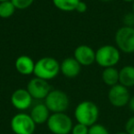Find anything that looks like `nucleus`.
<instances>
[{
    "label": "nucleus",
    "instance_id": "f257e3e1",
    "mask_svg": "<svg viewBox=\"0 0 134 134\" xmlns=\"http://www.w3.org/2000/svg\"><path fill=\"white\" fill-rule=\"evenodd\" d=\"M98 117V107L92 101H82L77 105L75 109V118L77 123H81L87 127L96 124Z\"/></svg>",
    "mask_w": 134,
    "mask_h": 134
},
{
    "label": "nucleus",
    "instance_id": "f03ea898",
    "mask_svg": "<svg viewBox=\"0 0 134 134\" xmlns=\"http://www.w3.org/2000/svg\"><path fill=\"white\" fill-rule=\"evenodd\" d=\"M60 73V63L53 57H43L35 63L33 75L43 80H52Z\"/></svg>",
    "mask_w": 134,
    "mask_h": 134
},
{
    "label": "nucleus",
    "instance_id": "7ed1b4c3",
    "mask_svg": "<svg viewBox=\"0 0 134 134\" xmlns=\"http://www.w3.org/2000/svg\"><path fill=\"white\" fill-rule=\"evenodd\" d=\"M121 52L114 45H103L96 51V63L102 68L115 67L120 61Z\"/></svg>",
    "mask_w": 134,
    "mask_h": 134
},
{
    "label": "nucleus",
    "instance_id": "20e7f679",
    "mask_svg": "<svg viewBox=\"0 0 134 134\" xmlns=\"http://www.w3.org/2000/svg\"><path fill=\"white\" fill-rule=\"evenodd\" d=\"M46 124L49 130L53 134H69L74 127L72 119L64 112L51 114Z\"/></svg>",
    "mask_w": 134,
    "mask_h": 134
},
{
    "label": "nucleus",
    "instance_id": "39448f33",
    "mask_svg": "<svg viewBox=\"0 0 134 134\" xmlns=\"http://www.w3.org/2000/svg\"><path fill=\"white\" fill-rule=\"evenodd\" d=\"M44 104L52 113H63L69 108L70 99L62 90H51L44 99Z\"/></svg>",
    "mask_w": 134,
    "mask_h": 134
},
{
    "label": "nucleus",
    "instance_id": "423d86ee",
    "mask_svg": "<svg viewBox=\"0 0 134 134\" xmlns=\"http://www.w3.org/2000/svg\"><path fill=\"white\" fill-rule=\"evenodd\" d=\"M115 43L120 52L134 53V28L122 26L118 29L115 34Z\"/></svg>",
    "mask_w": 134,
    "mask_h": 134
},
{
    "label": "nucleus",
    "instance_id": "0eeeda50",
    "mask_svg": "<svg viewBox=\"0 0 134 134\" xmlns=\"http://www.w3.org/2000/svg\"><path fill=\"white\" fill-rule=\"evenodd\" d=\"M10 128L15 134H33L36 130V124L30 114L20 112L11 119Z\"/></svg>",
    "mask_w": 134,
    "mask_h": 134
},
{
    "label": "nucleus",
    "instance_id": "6e6552de",
    "mask_svg": "<svg viewBox=\"0 0 134 134\" xmlns=\"http://www.w3.org/2000/svg\"><path fill=\"white\" fill-rule=\"evenodd\" d=\"M108 98L109 103L115 108H123L127 106L130 101V94L129 88L120 84L111 86L108 90Z\"/></svg>",
    "mask_w": 134,
    "mask_h": 134
},
{
    "label": "nucleus",
    "instance_id": "1a4fd4ad",
    "mask_svg": "<svg viewBox=\"0 0 134 134\" xmlns=\"http://www.w3.org/2000/svg\"><path fill=\"white\" fill-rule=\"evenodd\" d=\"M27 90L33 99L41 100V99L46 98L52 89H51V86L48 81L34 77L29 81L27 85Z\"/></svg>",
    "mask_w": 134,
    "mask_h": 134
},
{
    "label": "nucleus",
    "instance_id": "9d476101",
    "mask_svg": "<svg viewBox=\"0 0 134 134\" xmlns=\"http://www.w3.org/2000/svg\"><path fill=\"white\" fill-rule=\"evenodd\" d=\"M33 98L29 93V91L24 88H19L12 93L10 97V102L16 109L19 111H25L31 107Z\"/></svg>",
    "mask_w": 134,
    "mask_h": 134
},
{
    "label": "nucleus",
    "instance_id": "9b49d317",
    "mask_svg": "<svg viewBox=\"0 0 134 134\" xmlns=\"http://www.w3.org/2000/svg\"><path fill=\"white\" fill-rule=\"evenodd\" d=\"M74 58L82 66H89L96 62V51L88 45H79L75 48Z\"/></svg>",
    "mask_w": 134,
    "mask_h": 134
},
{
    "label": "nucleus",
    "instance_id": "f8f14e48",
    "mask_svg": "<svg viewBox=\"0 0 134 134\" xmlns=\"http://www.w3.org/2000/svg\"><path fill=\"white\" fill-rule=\"evenodd\" d=\"M82 65L74 57H67L60 63V73L67 78H75L79 75Z\"/></svg>",
    "mask_w": 134,
    "mask_h": 134
},
{
    "label": "nucleus",
    "instance_id": "ddd939ff",
    "mask_svg": "<svg viewBox=\"0 0 134 134\" xmlns=\"http://www.w3.org/2000/svg\"><path fill=\"white\" fill-rule=\"evenodd\" d=\"M15 68L21 75H30L34 73L35 62L28 55H20L15 61Z\"/></svg>",
    "mask_w": 134,
    "mask_h": 134
},
{
    "label": "nucleus",
    "instance_id": "4468645a",
    "mask_svg": "<svg viewBox=\"0 0 134 134\" xmlns=\"http://www.w3.org/2000/svg\"><path fill=\"white\" fill-rule=\"evenodd\" d=\"M30 116L36 125L47 123L51 116V111L44 103H38L30 110Z\"/></svg>",
    "mask_w": 134,
    "mask_h": 134
},
{
    "label": "nucleus",
    "instance_id": "2eb2a0df",
    "mask_svg": "<svg viewBox=\"0 0 134 134\" xmlns=\"http://www.w3.org/2000/svg\"><path fill=\"white\" fill-rule=\"evenodd\" d=\"M119 84L124 86L127 88L134 86V66L133 65H125L119 70Z\"/></svg>",
    "mask_w": 134,
    "mask_h": 134
},
{
    "label": "nucleus",
    "instance_id": "dca6fc26",
    "mask_svg": "<svg viewBox=\"0 0 134 134\" xmlns=\"http://www.w3.org/2000/svg\"><path fill=\"white\" fill-rule=\"evenodd\" d=\"M101 77H102V81L104 82V84L111 87V86L119 84V70H118L116 67L104 68Z\"/></svg>",
    "mask_w": 134,
    "mask_h": 134
},
{
    "label": "nucleus",
    "instance_id": "f3484780",
    "mask_svg": "<svg viewBox=\"0 0 134 134\" xmlns=\"http://www.w3.org/2000/svg\"><path fill=\"white\" fill-rule=\"evenodd\" d=\"M81 0H52L54 7L63 12L75 11L78 3Z\"/></svg>",
    "mask_w": 134,
    "mask_h": 134
},
{
    "label": "nucleus",
    "instance_id": "a211bd4d",
    "mask_svg": "<svg viewBox=\"0 0 134 134\" xmlns=\"http://www.w3.org/2000/svg\"><path fill=\"white\" fill-rule=\"evenodd\" d=\"M16 11V8L11 2V0L0 2V18L8 19L12 17Z\"/></svg>",
    "mask_w": 134,
    "mask_h": 134
},
{
    "label": "nucleus",
    "instance_id": "6ab92c4d",
    "mask_svg": "<svg viewBox=\"0 0 134 134\" xmlns=\"http://www.w3.org/2000/svg\"><path fill=\"white\" fill-rule=\"evenodd\" d=\"M88 134H109V131L104 125L96 123L89 127Z\"/></svg>",
    "mask_w": 134,
    "mask_h": 134
},
{
    "label": "nucleus",
    "instance_id": "aec40b11",
    "mask_svg": "<svg viewBox=\"0 0 134 134\" xmlns=\"http://www.w3.org/2000/svg\"><path fill=\"white\" fill-rule=\"evenodd\" d=\"M11 2L15 6L16 9L24 10L29 8L33 4L34 0H11Z\"/></svg>",
    "mask_w": 134,
    "mask_h": 134
},
{
    "label": "nucleus",
    "instance_id": "412c9836",
    "mask_svg": "<svg viewBox=\"0 0 134 134\" xmlns=\"http://www.w3.org/2000/svg\"><path fill=\"white\" fill-rule=\"evenodd\" d=\"M88 130L89 127L86 126L84 124L81 123H76L75 125H74L73 129H72V134H88Z\"/></svg>",
    "mask_w": 134,
    "mask_h": 134
},
{
    "label": "nucleus",
    "instance_id": "4be33fe9",
    "mask_svg": "<svg viewBox=\"0 0 134 134\" xmlns=\"http://www.w3.org/2000/svg\"><path fill=\"white\" fill-rule=\"evenodd\" d=\"M123 26L134 28V13L132 11L124 15V17H123Z\"/></svg>",
    "mask_w": 134,
    "mask_h": 134
},
{
    "label": "nucleus",
    "instance_id": "5701e85b",
    "mask_svg": "<svg viewBox=\"0 0 134 134\" xmlns=\"http://www.w3.org/2000/svg\"><path fill=\"white\" fill-rule=\"evenodd\" d=\"M125 132L128 134H134V116L130 117L125 124Z\"/></svg>",
    "mask_w": 134,
    "mask_h": 134
},
{
    "label": "nucleus",
    "instance_id": "b1692460",
    "mask_svg": "<svg viewBox=\"0 0 134 134\" xmlns=\"http://www.w3.org/2000/svg\"><path fill=\"white\" fill-rule=\"evenodd\" d=\"M86 10H87V5L84 1H80L75 8V11L78 13H85V12H86Z\"/></svg>",
    "mask_w": 134,
    "mask_h": 134
},
{
    "label": "nucleus",
    "instance_id": "393cba45",
    "mask_svg": "<svg viewBox=\"0 0 134 134\" xmlns=\"http://www.w3.org/2000/svg\"><path fill=\"white\" fill-rule=\"evenodd\" d=\"M128 106H129V108H130L132 112H134V96L133 97H130V101H129V103H128Z\"/></svg>",
    "mask_w": 134,
    "mask_h": 134
},
{
    "label": "nucleus",
    "instance_id": "a878e982",
    "mask_svg": "<svg viewBox=\"0 0 134 134\" xmlns=\"http://www.w3.org/2000/svg\"><path fill=\"white\" fill-rule=\"evenodd\" d=\"M123 2H126V3H133L134 0H122Z\"/></svg>",
    "mask_w": 134,
    "mask_h": 134
},
{
    "label": "nucleus",
    "instance_id": "bb28decb",
    "mask_svg": "<svg viewBox=\"0 0 134 134\" xmlns=\"http://www.w3.org/2000/svg\"><path fill=\"white\" fill-rule=\"evenodd\" d=\"M115 134H128V133H127V132H122V131H121V132H117V133H115Z\"/></svg>",
    "mask_w": 134,
    "mask_h": 134
},
{
    "label": "nucleus",
    "instance_id": "cd10ccee",
    "mask_svg": "<svg viewBox=\"0 0 134 134\" xmlns=\"http://www.w3.org/2000/svg\"><path fill=\"white\" fill-rule=\"evenodd\" d=\"M102 2H109V1H112V0H100Z\"/></svg>",
    "mask_w": 134,
    "mask_h": 134
},
{
    "label": "nucleus",
    "instance_id": "c85d7f7f",
    "mask_svg": "<svg viewBox=\"0 0 134 134\" xmlns=\"http://www.w3.org/2000/svg\"><path fill=\"white\" fill-rule=\"evenodd\" d=\"M132 12L134 13V2L132 3Z\"/></svg>",
    "mask_w": 134,
    "mask_h": 134
},
{
    "label": "nucleus",
    "instance_id": "c756f323",
    "mask_svg": "<svg viewBox=\"0 0 134 134\" xmlns=\"http://www.w3.org/2000/svg\"><path fill=\"white\" fill-rule=\"evenodd\" d=\"M4 1H8V0H0V2H4Z\"/></svg>",
    "mask_w": 134,
    "mask_h": 134
}]
</instances>
